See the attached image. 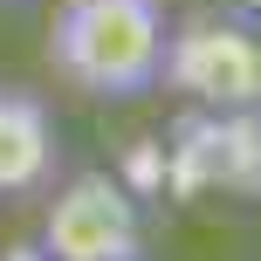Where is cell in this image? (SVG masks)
Segmentation results:
<instances>
[{
  "instance_id": "3",
  "label": "cell",
  "mask_w": 261,
  "mask_h": 261,
  "mask_svg": "<svg viewBox=\"0 0 261 261\" xmlns=\"http://www.w3.org/2000/svg\"><path fill=\"white\" fill-rule=\"evenodd\" d=\"M165 193L179 199H261V110H199L165 130Z\"/></svg>"
},
{
  "instance_id": "5",
  "label": "cell",
  "mask_w": 261,
  "mask_h": 261,
  "mask_svg": "<svg viewBox=\"0 0 261 261\" xmlns=\"http://www.w3.org/2000/svg\"><path fill=\"white\" fill-rule=\"evenodd\" d=\"M55 117L41 96L14 90V83H0V199H28L48 186L55 172Z\"/></svg>"
},
{
  "instance_id": "4",
  "label": "cell",
  "mask_w": 261,
  "mask_h": 261,
  "mask_svg": "<svg viewBox=\"0 0 261 261\" xmlns=\"http://www.w3.org/2000/svg\"><path fill=\"white\" fill-rule=\"evenodd\" d=\"M144 199L130 193L117 172H76L62 193L41 206V234L35 248L55 261H130L144 248Z\"/></svg>"
},
{
  "instance_id": "1",
  "label": "cell",
  "mask_w": 261,
  "mask_h": 261,
  "mask_svg": "<svg viewBox=\"0 0 261 261\" xmlns=\"http://www.w3.org/2000/svg\"><path fill=\"white\" fill-rule=\"evenodd\" d=\"M165 28L172 21L158 0H62L48 21V62L83 96L124 103V96L158 90Z\"/></svg>"
},
{
  "instance_id": "2",
  "label": "cell",
  "mask_w": 261,
  "mask_h": 261,
  "mask_svg": "<svg viewBox=\"0 0 261 261\" xmlns=\"http://www.w3.org/2000/svg\"><path fill=\"white\" fill-rule=\"evenodd\" d=\"M158 83L199 110H261V21L220 7L165 28Z\"/></svg>"
},
{
  "instance_id": "6",
  "label": "cell",
  "mask_w": 261,
  "mask_h": 261,
  "mask_svg": "<svg viewBox=\"0 0 261 261\" xmlns=\"http://www.w3.org/2000/svg\"><path fill=\"white\" fill-rule=\"evenodd\" d=\"M227 14H241V21H261V0H220Z\"/></svg>"
}]
</instances>
